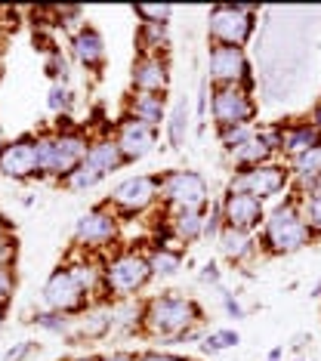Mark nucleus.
I'll return each instance as SVG.
<instances>
[{
  "mask_svg": "<svg viewBox=\"0 0 321 361\" xmlns=\"http://www.w3.org/2000/svg\"><path fill=\"white\" fill-rule=\"evenodd\" d=\"M143 334L164 343H186L204 336V309L188 293H155L145 297L143 309Z\"/></svg>",
  "mask_w": 321,
  "mask_h": 361,
  "instance_id": "obj_1",
  "label": "nucleus"
},
{
  "mask_svg": "<svg viewBox=\"0 0 321 361\" xmlns=\"http://www.w3.org/2000/svg\"><path fill=\"white\" fill-rule=\"evenodd\" d=\"M37 136V164H40V179H53L62 183L78 164L87 158L90 145V130L80 124H71V118L65 114L53 130H44Z\"/></svg>",
  "mask_w": 321,
  "mask_h": 361,
  "instance_id": "obj_2",
  "label": "nucleus"
},
{
  "mask_svg": "<svg viewBox=\"0 0 321 361\" xmlns=\"http://www.w3.org/2000/svg\"><path fill=\"white\" fill-rule=\"evenodd\" d=\"M257 244L260 253H266V257H291V253L312 244V232L303 219V207L296 195L266 210V219L257 232Z\"/></svg>",
  "mask_w": 321,
  "mask_h": 361,
  "instance_id": "obj_3",
  "label": "nucleus"
},
{
  "mask_svg": "<svg viewBox=\"0 0 321 361\" xmlns=\"http://www.w3.org/2000/svg\"><path fill=\"white\" fill-rule=\"evenodd\" d=\"M102 281H105V300H130L143 297V290L155 281L148 269L145 247L139 244H118L111 253L102 257Z\"/></svg>",
  "mask_w": 321,
  "mask_h": 361,
  "instance_id": "obj_4",
  "label": "nucleus"
},
{
  "mask_svg": "<svg viewBox=\"0 0 321 361\" xmlns=\"http://www.w3.org/2000/svg\"><path fill=\"white\" fill-rule=\"evenodd\" d=\"M71 241H74V247L93 253V257H105L118 244H123V219L111 210L109 201L93 204V207H87L74 219Z\"/></svg>",
  "mask_w": 321,
  "mask_h": 361,
  "instance_id": "obj_5",
  "label": "nucleus"
},
{
  "mask_svg": "<svg viewBox=\"0 0 321 361\" xmlns=\"http://www.w3.org/2000/svg\"><path fill=\"white\" fill-rule=\"evenodd\" d=\"M161 183V207L167 213L176 210H207L210 204V183L204 173L186 167H170L158 173Z\"/></svg>",
  "mask_w": 321,
  "mask_h": 361,
  "instance_id": "obj_6",
  "label": "nucleus"
},
{
  "mask_svg": "<svg viewBox=\"0 0 321 361\" xmlns=\"http://www.w3.org/2000/svg\"><path fill=\"white\" fill-rule=\"evenodd\" d=\"M105 201L111 204V210L118 213L123 223L139 219V216H148L152 210L161 207L158 173H136V176L121 179V183L111 188V195Z\"/></svg>",
  "mask_w": 321,
  "mask_h": 361,
  "instance_id": "obj_7",
  "label": "nucleus"
},
{
  "mask_svg": "<svg viewBox=\"0 0 321 361\" xmlns=\"http://www.w3.org/2000/svg\"><path fill=\"white\" fill-rule=\"evenodd\" d=\"M257 31V10L244 4H219L207 13V47H247Z\"/></svg>",
  "mask_w": 321,
  "mask_h": 361,
  "instance_id": "obj_8",
  "label": "nucleus"
},
{
  "mask_svg": "<svg viewBox=\"0 0 321 361\" xmlns=\"http://www.w3.org/2000/svg\"><path fill=\"white\" fill-rule=\"evenodd\" d=\"M257 96L247 87H210V121L217 130L257 124Z\"/></svg>",
  "mask_w": 321,
  "mask_h": 361,
  "instance_id": "obj_9",
  "label": "nucleus"
},
{
  "mask_svg": "<svg viewBox=\"0 0 321 361\" xmlns=\"http://www.w3.org/2000/svg\"><path fill=\"white\" fill-rule=\"evenodd\" d=\"M204 80L210 87H247L253 90V68L244 47H207Z\"/></svg>",
  "mask_w": 321,
  "mask_h": 361,
  "instance_id": "obj_10",
  "label": "nucleus"
},
{
  "mask_svg": "<svg viewBox=\"0 0 321 361\" xmlns=\"http://www.w3.org/2000/svg\"><path fill=\"white\" fill-rule=\"evenodd\" d=\"M226 188L247 192L266 204L269 198H278L281 192L291 188V167L278 164V161H269V164H260V167H250V170H238V173L229 176Z\"/></svg>",
  "mask_w": 321,
  "mask_h": 361,
  "instance_id": "obj_11",
  "label": "nucleus"
},
{
  "mask_svg": "<svg viewBox=\"0 0 321 361\" xmlns=\"http://www.w3.org/2000/svg\"><path fill=\"white\" fill-rule=\"evenodd\" d=\"M164 232H167L179 247L186 244H195V241H204V238H217L219 228H222V219H219V210H176V213H167L164 210V219L158 223ZM155 226V228H158ZM152 228V232H155Z\"/></svg>",
  "mask_w": 321,
  "mask_h": 361,
  "instance_id": "obj_12",
  "label": "nucleus"
},
{
  "mask_svg": "<svg viewBox=\"0 0 321 361\" xmlns=\"http://www.w3.org/2000/svg\"><path fill=\"white\" fill-rule=\"evenodd\" d=\"M0 176L13 179V183H31V179H40L37 136L35 133L6 139L4 149H0Z\"/></svg>",
  "mask_w": 321,
  "mask_h": 361,
  "instance_id": "obj_13",
  "label": "nucleus"
},
{
  "mask_svg": "<svg viewBox=\"0 0 321 361\" xmlns=\"http://www.w3.org/2000/svg\"><path fill=\"white\" fill-rule=\"evenodd\" d=\"M40 300H44V309L62 312V315H71V318L80 315V312L90 306V297L80 290V284L74 281V275L62 266V262L49 272L44 290H40Z\"/></svg>",
  "mask_w": 321,
  "mask_h": 361,
  "instance_id": "obj_14",
  "label": "nucleus"
},
{
  "mask_svg": "<svg viewBox=\"0 0 321 361\" xmlns=\"http://www.w3.org/2000/svg\"><path fill=\"white\" fill-rule=\"evenodd\" d=\"M217 210L226 228H238V232H250V235H257L262 219H266V204L247 192H235V188L222 192Z\"/></svg>",
  "mask_w": 321,
  "mask_h": 361,
  "instance_id": "obj_15",
  "label": "nucleus"
},
{
  "mask_svg": "<svg viewBox=\"0 0 321 361\" xmlns=\"http://www.w3.org/2000/svg\"><path fill=\"white\" fill-rule=\"evenodd\" d=\"M173 80L170 53H136L130 65V90L133 93H158L167 96Z\"/></svg>",
  "mask_w": 321,
  "mask_h": 361,
  "instance_id": "obj_16",
  "label": "nucleus"
},
{
  "mask_svg": "<svg viewBox=\"0 0 321 361\" xmlns=\"http://www.w3.org/2000/svg\"><path fill=\"white\" fill-rule=\"evenodd\" d=\"M111 139L118 142L123 161L136 164V161L148 158V154L161 145V130H155L148 124H139V121L123 118L121 114L118 121H111Z\"/></svg>",
  "mask_w": 321,
  "mask_h": 361,
  "instance_id": "obj_17",
  "label": "nucleus"
},
{
  "mask_svg": "<svg viewBox=\"0 0 321 361\" xmlns=\"http://www.w3.org/2000/svg\"><path fill=\"white\" fill-rule=\"evenodd\" d=\"M71 59L80 65L90 75H99L109 62V47H105V37L99 35L96 25H80L71 35Z\"/></svg>",
  "mask_w": 321,
  "mask_h": 361,
  "instance_id": "obj_18",
  "label": "nucleus"
},
{
  "mask_svg": "<svg viewBox=\"0 0 321 361\" xmlns=\"http://www.w3.org/2000/svg\"><path fill=\"white\" fill-rule=\"evenodd\" d=\"M105 336H111V302L109 300L90 302L80 315L71 318V336H68L71 343L105 340Z\"/></svg>",
  "mask_w": 321,
  "mask_h": 361,
  "instance_id": "obj_19",
  "label": "nucleus"
},
{
  "mask_svg": "<svg viewBox=\"0 0 321 361\" xmlns=\"http://www.w3.org/2000/svg\"><path fill=\"white\" fill-rule=\"evenodd\" d=\"M167 96H158V93H133L130 90L127 99H123V118H133L139 124H148L155 130H161L167 124Z\"/></svg>",
  "mask_w": 321,
  "mask_h": 361,
  "instance_id": "obj_20",
  "label": "nucleus"
},
{
  "mask_svg": "<svg viewBox=\"0 0 321 361\" xmlns=\"http://www.w3.org/2000/svg\"><path fill=\"white\" fill-rule=\"evenodd\" d=\"M321 145V133L306 121H281V154L287 161L300 158Z\"/></svg>",
  "mask_w": 321,
  "mask_h": 361,
  "instance_id": "obj_21",
  "label": "nucleus"
},
{
  "mask_svg": "<svg viewBox=\"0 0 321 361\" xmlns=\"http://www.w3.org/2000/svg\"><path fill=\"white\" fill-rule=\"evenodd\" d=\"M90 167L99 170L102 176H111L118 170L127 167L123 154L118 149V142L111 139V133H99V136H90V145H87V158H84Z\"/></svg>",
  "mask_w": 321,
  "mask_h": 361,
  "instance_id": "obj_22",
  "label": "nucleus"
},
{
  "mask_svg": "<svg viewBox=\"0 0 321 361\" xmlns=\"http://www.w3.org/2000/svg\"><path fill=\"white\" fill-rule=\"evenodd\" d=\"M217 244H219V253L226 257L232 266H247L253 257L260 253V244H257V235L250 232H238V228H219L217 235Z\"/></svg>",
  "mask_w": 321,
  "mask_h": 361,
  "instance_id": "obj_23",
  "label": "nucleus"
},
{
  "mask_svg": "<svg viewBox=\"0 0 321 361\" xmlns=\"http://www.w3.org/2000/svg\"><path fill=\"white\" fill-rule=\"evenodd\" d=\"M143 297L130 300H111V336H133L143 334Z\"/></svg>",
  "mask_w": 321,
  "mask_h": 361,
  "instance_id": "obj_24",
  "label": "nucleus"
},
{
  "mask_svg": "<svg viewBox=\"0 0 321 361\" xmlns=\"http://www.w3.org/2000/svg\"><path fill=\"white\" fill-rule=\"evenodd\" d=\"M145 257H148V269H152L155 281H170V278H176L186 266V250L183 247L152 244V247H145Z\"/></svg>",
  "mask_w": 321,
  "mask_h": 361,
  "instance_id": "obj_25",
  "label": "nucleus"
},
{
  "mask_svg": "<svg viewBox=\"0 0 321 361\" xmlns=\"http://www.w3.org/2000/svg\"><path fill=\"white\" fill-rule=\"evenodd\" d=\"M226 161H229V167H232V173H238V170H250V167H260V164L275 161V152L262 142L260 133H253L250 139H244L238 149L226 152Z\"/></svg>",
  "mask_w": 321,
  "mask_h": 361,
  "instance_id": "obj_26",
  "label": "nucleus"
},
{
  "mask_svg": "<svg viewBox=\"0 0 321 361\" xmlns=\"http://www.w3.org/2000/svg\"><path fill=\"white\" fill-rule=\"evenodd\" d=\"M188 99H176V105L167 111V124H164V133H167V142L173 149H183L186 136H188Z\"/></svg>",
  "mask_w": 321,
  "mask_h": 361,
  "instance_id": "obj_27",
  "label": "nucleus"
},
{
  "mask_svg": "<svg viewBox=\"0 0 321 361\" xmlns=\"http://www.w3.org/2000/svg\"><path fill=\"white\" fill-rule=\"evenodd\" d=\"M136 53H170V25H139Z\"/></svg>",
  "mask_w": 321,
  "mask_h": 361,
  "instance_id": "obj_28",
  "label": "nucleus"
},
{
  "mask_svg": "<svg viewBox=\"0 0 321 361\" xmlns=\"http://www.w3.org/2000/svg\"><path fill=\"white\" fill-rule=\"evenodd\" d=\"M102 179H105V176L99 173V170H93V167H90V164L84 161V164H78V167H74L59 185L65 188V192H71V195H80V192H90V188H96L99 183H102Z\"/></svg>",
  "mask_w": 321,
  "mask_h": 361,
  "instance_id": "obj_29",
  "label": "nucleus"
},
{
  "mask_svg": "<svg viewBox=\"0 0 321 361\" xmlns=\"http://www.w3.org/2000/svg\"><path fill=\"white\" fill-rule=\"evenodd\" d=\"M238 343H241L238 331L219 327V331H210V334L201 336V352H204V355H219V352H226V349H235Z\"/></svg>",
  "mask_w": 321,
  "mask_h": 361,
  "instance_id": "obj_30",
  "label": "nucleus"
},
{
  "mask_svg": "<svg viewBox=\"0 0 321 361\" xmlns=\"http://www.w3.org/2000/svg\"><path fill=\"white\" fill-rule=\"evenodd\" d=\"M40 331L47 334H59V336H71V315H62V312H53V309H40L35 312L31 318Z\"/></svg>",
  "mask_w": 321,
  "mask_h": 361,
  "instance_id": "obj_31",
  "label": "nucleus"
},
{
  "mask_svg": "<svg viewBox=\"0 0 321 361\" xmlns=\"http://www.w3.org/2000/svg\"><path fill=\"white\" fill-rule=\"evenodd\" d=\"M133 16L139 19V25H170L173 6L170 4H136Z\"/></svg>",
  "mask_w": 321,
  "mask_h": 361,
  "instance_id": "obj_32",
  "label": "nucleus"
},
{
  "mask_svg": "<svg viewBox=\"0 0 321 361\" xmlns=\"http://www.w3.org/2000/svg\"><path fill=\"white\" fill-rule=\"evenodd\" d=\"M303 207V219H306L312 238H321V195L309 192V195H296Z\"/></svg>",
  "mask_w": 321,
  "mask_h": 361,
  "instance_id": "obj_33",
  "label": "nucleus"
},
{
  "mask_svg": "<svg viewBox=\"0 0 321 361\" xmlns=\"http://www.w3.org/2000/svg\"><path fill=\"white\" fill-rule=\"evenodd\" d=\"M49 109H53L56 114H68L71 111V105H74V93H71V87L65 84V80H56L53 87H49Z\"/></svg>",
  "mask_w": 321,
  "mask_h": 361,
  "instance_id": "obj_34",
  "label": "nucleus"
},
{
  "mask_svg": "<svg viewBox=\"0 0 321 361\" xmlns=\"http://www.w3.org/2000/svg\"><path fill=\"white\" fill-rule=\"evenodd\" d=\"M253 133H257V124H250V127H229V130H217V139H219L222 152H232V149H238V145L244 142V139H250Z\"/></svg>",
  "mask_w": 321,
  "mask_h": 361,
  "instance_id": "obj_35",
  "label": "nucleus"
},
{
  "mask_svg": "<svg viewBox=\"0 0 321 361\" xmlns=\"http://www.w3.org/2000/svg\"><path fill=\"white\" fill-rule=\"evenodd\" d=\"M16 257H19V241L10 232L0 235V269H13Z\"/></svg>",
  "mask_w": 321,
  "mask_h": 361,
  "instance_id": "obj_36",
  "label": "nucleus"
},
{
  "mask_svg": "<svg viewBox=\"0 0 321 361\" xmlns=\"http://www.w3.org/2000/svg\"><path fill=\"white\" fill-rule=\"evenodd\" d=\"M16 293V269H0V309L10 306Z\"/></svg>",
  "mask_w": 321,
  "mask_h": 361,
  "instance_id": "obj_37",
  "label": "nucleus"
},
{
  "mask_svg": "<svg viewBox=\"0 0 321 361\" xmlns=\"http://www.w3.org/2000/svg\"><path fill=\"white\" fill-rule=\"evenodd\" d=\"M136 361H188V358L167 349H145V352H136Z\"/></svg>",
  "mask_w": 321,
  "mask_h": 361,
  "instance_id": "obj_38",
  "label": "nucleus"
},
{
  "mask_svg": "<svg viewBox=\"0 0 321 361\" xmlns=\"http://www.w3.org/2000/svg\"><path fill=\"white\" fill-rule=\"evenodd\" d=\"M201 284H210V287H217V290H222V272L217 262H204L201 266Z\"/></svg>",
  "mask_w": 321,
  "mask_h": 361,
  "instance_id": "obj_39",
  "label": "nucleus"
},
{
  "mask_svg": "<svg viewBox=\"0 0 321 361\" xmlns=\"http://www.w3.org/2000/svg\"><path fill=\"white\" fill-rule=\"evenodd\" d=\"M219 297H222V306H226V312L232 318H244V309H241V302H238V297H232L229 290H219Z\"/></svg>",
  "mask_w": 321,
  "mask_h": 361,
  "instance_id": "obj_40",
  "label": "nucleus"
},
{
  "mask_svg": "<svg viewBox=\"0 0 321 361\" xmlns=\"http://www.w3.org/2000/svg\"><path fill=\"white\" fill-rule=\"evenodd\" d=\"M31 352H37V343H22V346H16V349L6 352L4 361H25V358L31 355Z\"/></svg>",
  "mask_w": 321,
  "mask_h": 361,
  "instance_id": "obj_41",
  "label": "nucleus"
},
{
  "mask_svg": "<svg viewBox=\"0 0 321 361\" xmlns=\"http://www.w3.org/2000/svg\"><path fill=\"white\" fill-rule=\"evenodd\" d=\"M99 361H136V352L130 349H111L105 355H99Z\"/></svg>",
  "mask_w": 321,
  "mask_h": 361,
  "instance_id": "obj_42",
  "label": "nucleus"
},
{
  "mask_svg": "<svg viewBox=\"0 0 321 361\" xmlns=\"http://www.w3.org/2000/svg\"><path fill=\"white\" fill-rule=\"evenodd\" d=\"M309 124H312V127H315L318 133H321V102L312 105V111H309Z\"/></svg>",
  "mask_w": 321,
  "mask_h": 361,
  "instance_id": "obj_43",
  "label": "nucleus"
},
{
  "mask_svg": "<svg viewBox=\"0 0 321 361\" xmlns=\"http://www.w3.org/2000/svg\"><path fill=\"white\" fill-rule=\"evenodd\" d=\"M65 361H99V355H90L87 352V355H74V358H65Z\"/></svg>",
  "mask_w": 321,
  "mask_h": 361,
  "instance_id": "obj_44",
  "label": "nucleus"
},
{
  "mask_svg": "<svg viewBox=\"0 0 321 361\" xmlns=\"http://www.w3.org/2000/svg\"><path fill=\"white\" fill-rule=\"evenodd\" d=\"M278 358H281V349H272V352H269V358H266V361H278Z\"/></svg>",
  "mask_w": 321,
  "mask_h": 361,
  "instance_id": "obj_45",
  "label": "nucleus"
},
{
  "mask_svg": "<svg viewBox=\"0 0 321 361\" xmlns=\"http://www.w3.org/2000/svg\"><path fill=\"white\" fill-rule=\"evenodd\" d=\"M4 322H6V309H0V331H4Z\"/></svg>",
  "mask_w": 321,
  "mask_h": 361,
  "instance_id": "obj_46",
  "label": "nucleus"
},
{
  "mask_svg": "<svg viewBox=\"0 0 321 361\" xmlns=\"http://www.w3.org/2000/svg\"><path fill=\"white\" fill-rule=\"evenodd\" d=\"M0 235H6V223H4V213H0Z\"/></svg>",
  "mask_w": 321,
  "mask_h": 361,
  "instance_id": "obj_47",
  "label": "nucleus"
},
{
  "mask_svg": "<svg viewBox=\"0 0 321 361\" xmlns=\"http://www.w3.org/2000/svg\"><path fill=\"white\" fill-rule=\"evenodd\" d=\"M312 192H318V195H321V176H318V183H315V188H312Z\"/></svg>",
  "mask_w": 321,
  "mask_h": 361,
  "instance_id": "obj_48",
  "label": "nucleus"
},
{
  "mask_svg": "<svg viewBox=\"0 0 321 361\" xmlns=\"http://www.w3.org/2000/svg\"><path fill=\"white\" fill-rule=\"evenodd\" d=\"M4 142H6V139H4V130H0V149H4Z\"/></svg>",
  "mask_w": 321,
  "mask_h": 361,
  "instance_id": "obj_49",
  "label": "nucleus"
},
{
  "mask_svg": "<svg viewBox=\"0 0 321 361\" xmlns=\"http://www.w3.org/2000/svg\"><path fill=\"white\" fill-rule=\"evenodd\" d=\"M296 361H303V358H296Z\"/></svg>",
  "mask_w": 321,
  "mask_h": 361,
  "instance_id": "obj_50",
  "label": "nucleus"
}]
</instances>
